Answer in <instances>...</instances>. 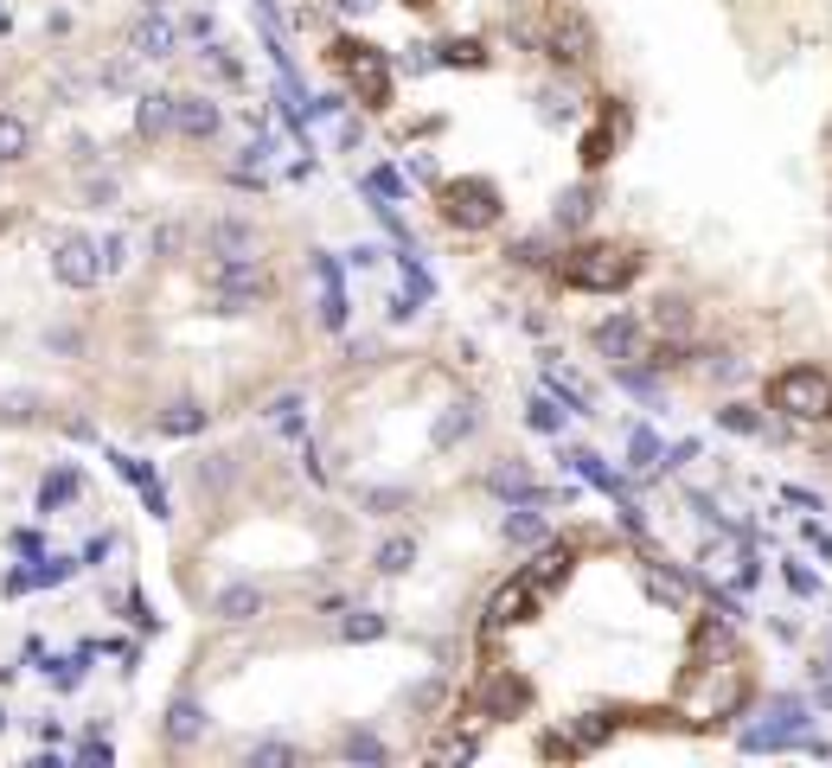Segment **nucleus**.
<instances>
[{
	"mask_svg": "<svg viewBox=\"0 0 832 768\" xmlns=\"http://www.w3.org/2000/svg\"><path fill=\"white\" fill-rule=\"evenodd\" d=\"M545 384H551V391H557L571 410H590V391H583V384H576L564 365H557V358H545Z\"/></svg>",
	"mask_w": 832,
	"mask_h": 768,
	"instance_id": "21",
	"label": "nucleus"
},
{
	"mask_svg": "<svg viewBox=\"0 0 832 768\" xmlns=\"http://www.w3.org/2000/svg\"><path fill=\"white\" fill-rule=\"evenodd\" d=\"M717 423H724V430H736V435H755V430H762V416H755L750 404H724V410H717Z\"/></svg>",
	"mask_w": 832,
	"mask_h": 768,
	"instance_id": "31",
	"label": "nucleus"
},
{
	"mask_svg": "<svg viewBox=\"0 0 832 768\" xmlns=\"http://www.w3.org/2000/svg\"><path fill=\"white\" fill-rule=\"evenodd\" d=\"M557 269H564V282H571V288L615 295V288H627V282L641 276V256L622 250V244H583V250H571Z\"/></svg>",
	"mask_w": 832,
	"mask_h": 768,
	"instance_id": "1",
	"label": "nucleus"
},
{
	"mask_svg": "<svg viewBox=\"0 0 832 768\" xmlns=\"http://www.w3.org/2000/svg\"><path fill=\"white\" fill-rule=\"evenodd\" d=\"M474 430V404H455L443 416V423H436V449H448V442H462V435Z\"/></svg>",
	"mask_w": 832,
	"mask_h": 768,
	"instance_id": "26",
	"label": "nucleus"
},
{
	"mask_svg": "<svg viewBox=\"0 0 832 768\" xmlns=\"http://www.w3.org/2000/svg\"><path fill=\"white\" fill-rule=\"evenodd\" d=\"M590 211H596V186H571V193L557 199V225L576 230V225H590Z\"/></svg>",
	"mask_w": 832,
	"mask_h": 768,
	"instance_id": "18",
	"label": "nucleus"
},
{
	"mask_svg": "<svg viewBox=\"0 0 832 768\" xmlns=\"http://www.w3.org/2000/svg\"><path fill=\"white\" fill-rule=\"evenodd\" d=\"M590 46H596V39H590L583 13H564V20L551 26V58H557V65H583V58H590Z\"/></svg>",
	"mask_w": 832,
	"mask_h": 768,
	"instance_id": "10",
	"label": "nucleus"
},
{
	"mask_svg": "<svg viewBox=\"0 0 832 768\" xmlns=\"http://www.w3.org/2000/svg\"><path fill=\"white\" fill-rule=\"evenodd\" d=\"M660 327H666V333H685V302H660Z\"/></svg>",
	"mask_w": 832,
	"mask_h": 768,
	"instance_id": "41",
	"label": "nucleus"
},
{
	"mask_svg": "<svg viewBox=\"0 0 832 768\" xmlns=\"http://www.w3.org/2000/svg\"><path fill=\"white\" fill-rule=\"evenodd\" d=\"M506 538H513V544H538V538H545V519H538L532 506L506 512Z\"/></svg>",
	"mask_w": 832,
	"mask_h": 768,
	"instance_id": "24",
	"label": "nucleus"
},
{
	"mask_svg": "<svg viewBox=\"0 0 832 768\" xmlns=\"http://www.w3.org/2000/svg\"><path fill=\"white\" fill-rule=\"evenodd\" d=\"M339 58H346V71H353V83L365 90V102H385V97H390L385 58H378L372 46H339Z\"/></svg>",
	"mask_w": 832,
	"mask_h": 768,
	"instance_id": "8",
	"label": "nucleus"
},
{
	"mask_svg": "<svg viewBox=\"0 0 832 768\" xmlns=\"http://www.w3.org/2000/svg\"><path fill=\"white\" fill-rule=\"evenodd\" d=\"M32 148V128L20 116H0V167H13V160H27Z\"/></svg>",
	"mask_w": 832,
	"mask_h": 768,
	"instance_id": "20",
	"label": "nucleus"
},
{
	"mask_svg": "<svg viewBox=\"0 0 832 768\" xmlns=\"http://www.w3.org/2000/svg\"><path fill=\"white\" fill-rule=\"evenodd\" d=\"M769 404H775L781 416H801V423L832 416V378L820 365H788V372L769 384Z\"/></svg>",
	"mask_w": 832,
	"mask_h": 768,
	"instance_id": "2",
	"label": "nucleus"
},
{
	"mask_svg": "<svg viewBox=\"0 0 832 768\" xmlns=\"http://www.w3.org/2000/svg\"><path fill=\"white\" fill-rule=\"evenodd\" d=\"M52 276L65 288H97L103 282V244L83 230H58L52 237Z\"/></svg>",
	"mask_w": 832,
	"mask_h": 768,
	"instance_id": "4",
	"label": "nucleus"
},
{
	"mask_svg": "<svg viewBox=\"0 0 832 768\" xmlns=\"http://www.w3.org/2000/svg\"><path fill=\"white\" fill-rule=\"evenodd\" d=\"M627 467H634V474H660V467H666V449H660V435H653V430L627 435Z\"/></svg>",
	"mask_w": 832,
	"mask_h": 768,
	"instance_id": "17",
	"label": "nucleus"
},
{
	"mask_svg": "<svg viewBox=\"0 0 832 768\" xmlns=\"http://www.w3.org/2000/svg\"><path fill=\"white\" fill-rule=\"evenodd\" d=\"M525 577H532V583H538V589H551V583H557V577H571V551H545V558L532 563Z\"/></svg>",
	"mask_w": 832,
	"mask_h": 768,
	"instance_id": "28",
	"label": "nucleus"
},
{
	"mask_svg": "<svg viewBox=\"0 0 832 768\" xmlns=\"http://www.w3.org/2000/svg\"><path fill=\"white\" fill-rule=\"evenodd\" d=\"M148 244H155V256H174V250H180V225H160Z\"/></svg>",
	"mask_w": 832,
	"mask_h": 768,
	"instance_id": "40",
	"label": "nucleus"
},
{
	"mask_svg": "<svg viewBox=\"0 0 832 768\" xmlns=\"http://www.w3.org/2000/svg\"><path fill=\"white\" fill-rule=\"evenodd\" d=\"M410 705H416V711H436V705H443V679H423V686H410Z\"/></svg>",
	"mask_w": 832,
	"mask_h": 768,
	"instance_id": "38",
	"label": "nucleus"
},
{
	"mask_svg": "<svg viewBox=\"0 0 832 768\" xmlns=\"http://www.w3.org/2000/svg\"><path fill=\"white\" fill-rule=\"evenodd\" d=\"M339 749H346L353 762H385V756H390V749H385V742H378V737H372V730H353V737L339 742Z\"/></svg>",
	"mask_w": 832,
	"mask_h": 768,
	"instance_id": "29",
	"label": "nucleus"
},
{
	"mask_svg": "<svg viewBox=\"0 0 832 768\" xmlns=\"http://www.w3.org/2000/svg\"><path fill=\"white\" fill-rule=\"evenodd\" d=\"M685 461H699V442H679V449H666V467H685Z\"/></svg>",
	"mask_w": 832,
	"mask_h": 768,
	"instance_id": "44",
	"label": "nucleus"
},
{
	"mask_svg": "<svg viewBox=\"0 0 832 768\" xmlns=\"http://www.w3.org/2000/svg\"><path fill=\"white\" fill-rule=\"evenodd\" d=\"M174 102H180V97L148 90V97L135 102V128H141V135H167V128H174Z\"/></svg>",
	"mask_w": 832,
	"mask_h": 768,
	"instance_id": "14",
	"label": "nucleus"
},
{
	"mask_svg": "<svg viewBox=\"0 0 832 768\" xmlns=\"http://www.w3.org/2000/svg\"><path fill=\"white\" fill-rule=\"evenodd\" d=\"M263 302H269V269L257 256H231V263L211 269V307L218 314H250Z\"/></svg>",
	"mask_w": 832,
	"mask_h": 768,
	"instance_id": "3",
	"label": "nucleus"
},
{
	"mask_svg": "<svg viewBox=\"0 0 832 768\" xmlns=\"http://www.w3.org/2000/svg\"><path fill=\"white\" fill-rule=\"evenodd\" d=\"M820 705H826V711H832V686H826V691H820Z\"/></svg>",
	"mask_w": 832,
	"mask_h": 768,
	"instance_id": "47",
	"label": "nucleus"
},
{
	"mask_svg": "<svg viewBox=\"0 0 832 768\" xmlns=\"http://www.w3.org/2000/svg\"><path fill=\"white\" fill-rule=\"evenodd\" d=\"M525 423H532L538 435H557V430H564V410H557V397H532V404H525Z\"/></svg>",
	"mask_w": 832,
	"mask_h": 768,
	"instance_id": "23",
	"label": "nucleus"
},
{
	"mask_svg": "<svg viewBox=\"0 0 832 768\" xmlns=\"http://www.w3.org/2000/svg\"><path fill=\"white\" fill-rule=\"evenodd\" d=\"M206 256H218V263L257 256V225H250V218H211L206 225Z\"/></svg>",
	"mask_w": 832,
	"mask_h": 768,
	"instance_id": "7",
	"label": "nucleus"
},
{
	"mask_svg": "<svg viewBox=\"0 0 832 768\" xmlns=\"http://www.w3.org/2000/svg\"><path fill=\"white\" fill-rule=\"evenodd\" d=\"M250 762H301L295 742H250Z\"/></svg>",
	"mask_w": 832,
	"mask_h": 768,
	"instance_id": "33",
	"label": "nucleus"
},
{
	"mask_svg": "<svg viewBox=\"0 0 832 768\" xmlns=\"http://www.w3.org/2000/svg\"><path fill=\"white\" fill-rule=\"evenodd\" d=\"M90 205H97V211H103V205H116V179H97V186H90Z\"/></svg>",
	"mask_w": 832,
	"mask_h": 768,
	"instance_id": "43",
	"label": "nucleus"
},
{
	"mask_svg": "<svg viewBox=\"0 0 832 768\" xmlns=\"http://www.w3.org/2000/svg\"><path fill=\"white\" fill-rule=\"evenodd\" d=\"M788 506H801V512H820V493H806V486H788Z\"/></svg>",
	"mask_w": 832,
	"mask_h": 768,
	"instance_id": "42",
	"label": "nucleus"
},
{
	"mask_svg": "<svg viewBox=\"0 0 832 768\" xmlns=\"http://www.w3.org/2000/svg\"><path fill=\"white\" fill-rule=\"evenodd\" d=\"M174 46H180V32H174L167 13H148V20L135 26V58H167Z\"/></svg>",
	"mask_w": 832,
	"mask_h": 768,
	"instance_id": "11",
	"label": "nucleus"
},
{
	"mask_svg": "<svg viewBox=\"0 0 832 768\" xmlns=\"http://www.w3.org/2000/svg\"><path fill=\"white\" fill-rule=\"evenodd\" d=\"M0 730H7V705H0Z\"/></svg>",
	"mask_w": 832,
	"mask_h": 768,
	"instance_id": "48",
	"label": "nucleus"
},
{
	"mask_svg": "<svg viewBox=\"0 0 832 768\" xmlns=\"http://www.w3.org/2000/svg\"><path fill=\"white\" fill-rule=\"evenodd\" d=\"M339 13H372V7H378V0H334Z\"/></svg>",
	"mask_w": 832,
	"mask_h": 768,
	"instance_id": "46",
	"label": "nucleus"
},
{
	"mask_svg": "<svg viewBox=\"0 0 832 768\" xmlns=\"http://www.w3.org/2000/svg\"><path fill=\"white\" fill-rule=\"evenodd\" d=\"M410 563H416V544H410V538H385V544H378V570H385V577H404Z\"/></svg>",
	"mask_w": 832,
	"mask_h": 768,
	"instance_id": "22",
	"label": "nucleus"
},
{
	"mask_svg": "<svg viewBox=\"0 0 832 768\" xmlns=\"http://www.w3.org/2000/svg\"><path fill=\"white\" fill-rule=\"evenodd\" d=\"M385 628H390L385 614L359 609V614H346V621H339V640H378V634H385Z\"/></svg>",
	"mask_w": 832,
	"mask_h": 768,
	"instance_id": "25",
	"label": "nucleus"
},
{
	"mask_svg": "<svg viewBox=\"0 0 832 768\" xmlns=\"http://www.w3.org/2000/svg\"><path fill=\"white\" fill-rule=\"evenodd\" d=\"M487 705H494V711H519V705H525V679H494Z\"/></svg>",
	"mask_w": 832,
	"mask_h": 768,
	"instance_id": "30",
	"label": "nucleus"
},
{
	"mask_svg": "<svg viewBox=\"0 0 832 768\" xmlns=\"http://www.w3.org/2000/svg\"><path fill=\"white\" fill-rule=\"evenodd\" d=\"M32 410H39V397H32V391H13V397H0V416H7V423H27Z\"/></svg>",
	"mask_w": 832,
	"mask_h": 768,
	"instance_id": "36",
	"label": "nucleus"
},
{
	"mask_svg": "<svg viewBox=\"0 0 832 768\" xmlns=\"http://www.w3.org/2000/svg\"><path fill=\"white\" fill-rule=\"evenodd\" d=\"M192 481H199V493H225V486H231V461H225V455L199 461V467H192Z\"/></svg>",
	"mask_w": 832,
	"mask_h": 768,
	"instance_id": "27",
	"label": "nucleus"
},
{
	"mask_svg": "<svg viewBox=\"0 0 832 768\" xmlns=\"http://www.w3.org/2000/svg\"><path fill=\"white\" fill-rule=\"evenodd\" d=\"M199 730H206V705L199 698H174V711H167V742H199Z\"/></svg>",
	"mask_w": 832,
	"mask_h": 768,
	"instance_id": "13",
	"label": "nucleus"
},
{
	"mask_svg": "<svg viewBox=\"0 0 832 768\" xmlns=\"http://www.w3.org/2000/svg\"><path fill=\"white\" fill-rule=\"evenodd\" d=\"M545 122H571V97H557V90H545Z\"/></svg>",
	"mask_w": 832,
	"mask_h": 768,
	"instance_id": "39",
	"label": "nucleus"
},
{
	"mask_svg": "<svg viewBox=\"0 0 832 768\" xmlns=\"http://www.w3.org/2000/svg\"><path fill=\"white\" fill-rule=\"evenodd\" d=\"M436 65H487V51L474 46V39H455V46H443V58Z\"/></svg>",
	"mask_w": 832,
	"mask_h": 768,
	"instance_id": "34",
	"label": "nucleus"
},
{
	"mask_svg": "<svg viewBox=\"0 0 832 768\" xmlns=\"http://www.w3.org/2000/svg\"><path fill=\"white\" fill-rule=\"evenodd\" d=\"M806 544H813L820 558H832V532H820V525H806Z\"/></svg>",
	"mask_w": 832,
	"mask_h": 768,
	"instance_id": "45",
	"label": "nucleus"
},
{
	"mask_svg": "<svg viewBox=\"0 0 832 768\" xmlns=\"http://www.w3.org/2000/svg\"><path fill=\"white\" fill-rule=\"evenodd\" d=\"M314 276H320V321H327V327H346V295H339L334 263L320 256V263H314Z\"/></svg>",
	"mask_w": 832,
	"mask_h": 768,
	"instance_id": "16",
	"label": "nucleus"
},
{
	"mask_svg": "<svg viewBox=\"0 0 832 768\" xmlns=\"http://www.w3.org/2000/svg\"><path fill=\"white\" fill-rule=\"evenodd\" d=\"M218 621H257L263 614V589L257 583H231V589H218Z\"/></svg>",
	"mask_w": 832,
	"mask_h": 768,
	"instance_id": "12",
	"label": "nucleus"
},
{
	"mask_svg": "<svg viewBox=\"0 0 832 768\" xmlns=\"http://www.w3.org/2000/svg\"><path fill=\"white\" fill-rule=\"evenodd\" d=\"M590 346H596L608 365H634V358H647V327L634 321V314H608L590 327Z\"/></svg>",
	"mask_w": 832,
	"mask_h": 768,
	"instance_id": "5",
	"label": "nucleus"
},
{
	"mask_svg": "<svg viewBox=\"0 0 832 768\" xmlns=\"http://www.w3.org/2000/svg\"><path fill=\"white\" fill-rule=\"evenodd\" d=\"M365 186H372L378 199H404V179L390 174V167H372V174H365Z\"/></svg>",
	"mask_w": 832,
	"mask_h": 768,
	"instance_id": "35",
	"label": "nucleus"
},
{
	"mask_svg": "<svg viewBox=\"0 0 832 768\" xmlns=\"http://www.w3.org/2000/svg\"><path fill=\"white\" fill-rule=\"evenodd\" d=\"M781 577H788V589H794V595H820V577H813L806 563H794V558H788V570H781Z\"/></svg>",
	"mask_w": 832,
	"mask_h": 768,
	"instance_id": "37",
	"label": "nucleus"
},
{
	"mask_svg": "<svg viewBox=\"0 0 832 768\" xmlns=\"http://www.w3.org/2000/svg\"><path fill=\"white\" fill-rule=\"evenodd\" d=\"M155 430L160 435H199V430H206V410H199V404H174V410H160V416H155Z\"/></svg>",
	"mask_w": 832,
	"mask_h": 768,
	"instance_id": "19",
	"label": "nucleus"
},
{
	"mask_svg": "<svg viewBox=\"0 0 832 768\" xmlns=\"http://www.w3.org/2000/svg\"><path fill=\"white\" fill-rule=\"evenodd\" d=\"M78 467H52V474H46V486H39V512H65L71 506V500H78Z\"/></svg>",
	"mask_w": 832,
	"mask_h": 768,
	"instance_id": "15",
	"label": "nucleus"
},
{
	"mask_svg": "<svg viewBox=\"0 0 832 768\" xmlns=\"http://www.w3.org/2000/svg\"><path fill=\"white\" fill-rule=\"evenodd\" d=\"M365 506H372V512H404V506H410V493H404V486H365Z\"/></svg>",
	"mask_w": 832,
	"mask_h": 768,
	"instance_id": "32",
	"label": "nucleus"
},
{
	"mask_svg": "<svg viewBox=\"0 0 832 768\" xmlns=\"http://www.w3.org/2000/svg\"><path fill=\"white\" fill-rule=\"evenodd\" d=\"M174 128H180L186 141H211V135L225 128V109L211 97H180L174 102Z\"/></svg>",
	"mask_w": 832,
	"mask_h": 768,
	"instance_id": "9",
	"label": "nucleus"
},
{
	"mask_svg": "<svg viewBox=\"0 0 832 768\" xmlns=\"http://www.w3.org/2000/svg\"><path fill=\"white\" fill-rule=\"evenodd\" d=\"M443 218L448 225H462V230H481V225H494L499 218V193L487 186V179H462V186H448L443 193Z\"/></svg>",
	"mask_w": 832,
	"mask_h": 768,
	"instance_id": "6",
	"label": "nucleus"
}]
</instances>
